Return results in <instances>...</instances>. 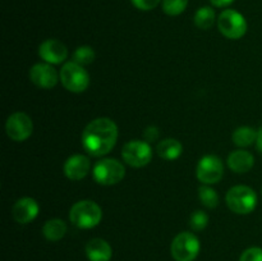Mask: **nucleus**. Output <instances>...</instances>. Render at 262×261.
I'll return each instance as SVG.
<instances>
[{"instance_id": "nucleus-8", "label": "nucleus", "mask_w": 262, "mask_h": 261, "mask_svg": "<svg viewBox=\"0 0 262 261\" xmlns=\"http://www.w3.org/2000/svg\"><path fill=\"white\" fill-rule=\"evenodd\" d=\"M122 158L133 168H142L152 159V148L146 141L132 140L123 146Z\"/></svg>"}, {"instance_id": "nucleus-9", "label": "nucleus", "mask_w": 262, "mask_h": 261, "mask_svg": "<svg viewBox=\"0 0 262 261\" xmlns=\"http://www.w3.org/2000/svg\"><path fill=\"white\" fill-rule=\"evenodd\" d=\"M196 176L204 184H214L222 181L224 176V164L216 155H206L197 164Z\"/></svg>"}, {"instance_id": "nucleus-4", "label": "nucleus", "mask_w": 262, "mask_h": 261, "mask_svg": "<svg viewBox=\"0 0 262 261\" xmlns=\"http://www.w3.org/2000/svg\"><path fill=\"white\" fill-rule=\"evenodd\" d=\"M59 76H60L61 84L68 91L76 92V94L86 91L90 84L89 73L83 67L79 66L76 61H68L64 64Z\"/></svg>"}, {"instance_id": "nucleus-5", "label": "nucleus", "mask_w": 262, "mask_h": 261, "mask_svg": "<svg viewBox=\"0 0 262 261\" xmlns=\"http://www.w3.org/2000/svg\"><path fill=\"white\" fill-rule=\"evenodd\" d=\"M200 241L193 233L181 232L174 237L170 253L176 261H193L200 253Z\"/></svg>"}, {"instance_id": "nucleus-6", "label": "nucleus", "mask_w": 262, "mask_h": 261, "mask_svg": "<svg viewBox=\"0 0 262 261\" xmlns=\"http://www.w3.org/2000/svg\"><path fill=\"white\" fill-rule=\"evenodd\" d=\"M95 181L102 186H113L124 178L125 168L117 159H102L92 169Z\"/></svg>"}, {"instance_id": "nucleus-30", "label": "nucleus", "mask_w": 262, "mask_h": 261, "mask_svg": "<svg viewBox=\"0 0 262 261\" xmlns=\"http://www.w3.org/2000/svg\"><path fill=\"white\" fill-rule=\"evenodd\" d=\"M261 194H262V188H261Z\"/></svg>"}, {"instance_id": "nucleus-28", "label": "nucleus", "mask_w": 262, "mask_h": 261, "mask_svg": "<svg viewBox=\"0 0 262 261\" xmlns=\"http://www.w3.org/2000/svg\"><path fill=\"white\" fill-rule=\"evenodd\" d=\"M210 2H211V4L215 5V7L223 8V7H228V5H230L234 0H210Z\"/></svg>"}, {"instance_id": "nucleus-21", "label": "nucleus", "mask_w": 262, "mask_h": 261, "mask_svg": "<svg viewBox=\"0 0 262 261\" xmlns=\"http://www.w3.org/2000/svg\"><path fill=\"white\" fill-rule=\"evenodd\" d=\"M199 197L202 205L206 206L207 209H214V207L219 205V194H217V192L214 188H211V187L206 186V184L200 187Z\"/></svg>"}, {"instance_id": "nucleus-2", "label": "nucleus", "mask_w": 262, "mask_h": 261, "mask_svg": "<svg viewBox=\"0 0 262 261\" xmlns=\"http://www.w3.org/2000/svg\"><path fill=\"white\" fill-rule=\"evenodd\" d=\"M102 219V210L96 202L91 200H82L76 202L69 211L72 224L81 229H91L100 224Z\"/></svg>"}, {"instance_id": "nucleus-22", "label": "nucleus", "mask_w": 262, "mask_h": 261, "mask_svg": "<svg viewBox=\"0 0 262 261\" xmlns=\"http://www.w3.org/2000/svg\"><path fill=\"white\" fill-rule=\"evenodd\" d=\"M95 60V51L91 46H79L73 53V61L78 63L79 66H89Z\"/></svg>"}, {"instance_id": "nucleus-23", "label": "nucleus", "mask_w": 262, "mask_h": 261, "mask_svg": "<svg viewBox=\"0 0 262 261\" xmlns=\"http://www.w3.org/2000/svg\"><path fill=\"white\" fill-rule=\"evenodd\" d=\"M188 0H163V10L168 15H179L186 10Z\"/></svg>"}, {"instance_id": "nucleus-10", "label": "nucleus", "mask_w": 262, "mask_h": 261, "mask_svg": "<svg viewBox=\"0 0 262 261\" xmlns=\"http://www.w3.org/2000/svg\"><path fill=\"white\" fill-rule=\"evenodd\" d=\"M33 130L32 119L28 117L26 113L15 112L9 115L5 123V132L10 140L15 142H22L26 141Z\"/></svg>"}, {"instance_id": "nucleus-20", "label": "nucleus", "mask_w": 262, "mask_h": 261, "mask_svg": "<svg viewBox=\"0 0 262 261\" xmlns=\"http://www.w3.org/2000/svg\"><path fill=\"white\" fill-rule=\"evenodd\" d=\"M194 25L201 30H209L215 23V10L211 7H202L194 14Z\"/></svg>"}, {"instance_id": "nucleus-19", "label": "nucleus", "mask_w": 262, "mask_h": 261, "mask_svg": "<svg viewBox=\"0 0 262 261\" xmlns=\"http://www.w3.org/2000/svg\"><path fill=\"white\" fill-rule=\"evenodd\" d=\"M257 138V130L253 129L252 127H239L233 132L232 140L234 145L239 146V147H248V146L253 145Z\"/></svg>"}, {"instance_id": "nucleus-26", "label": "nucleus", "mask_w": 262, "mask_h": 261, "mask_svg": "<svg viewBox=\"0 0 262 261\" xmlns=\"http://www.w3.org/2000/svg\"><path fill=\"white\" fill-rule=\"evenodd\" d=\"M161 0H132V4L140 10H151L159 5Z\"/></svg>"}, {"instance_id": "nucleus-15", "label": "nucleus", "mask_w": 262, "mask_h": 261, "mask_svg": "<svg viewBox=\"0 0 262 261\" xmlns=\"http://www.w3.org/2000/svg\"><path fill=\"white\" fill-rule=\"evenodd\" d=\"M86 255L90 261H110L113 256L112 246L102 238H94L87 242Z\"/></svg>"}, {"instance_id": "nucleus-18", "label": "nucleus", "mask_w": 262, "mask_h": 261, "mask_svg": "<svg viewBox=\"0 0 262 261\" xmlns=\"http://www.w3.org/2000/svg\"><path fill=\"white\" fill-rule=\"evenodd\" d=\"M67 233V224L61 219H50L43 224L42 234L43 237L51 242L60 241Z\"/></svg>"}, {"instance_id": "nucleus-12", "label": "nucleus", "mask_w": 262, "mask_h": 261, "mask_svg": "<svg viewBox=\"0 0 262 261\" xmlns=\"http://www.w3.org/2000/svg\"><path fill=\"white\" fill-rule=\"evenodd\" d=\"M38 55L45 63L61 64L68 58V49L61 41L49 38L38 46Z\"/></svg>"}, {"instance_id": "nucleus-17", "label": "nucleus", "mask_w": 262, "mask_h": 261, "mask_svg": "<svg viewBox=\"0 0 262 261\" xmlns=\"http://www.w3.org/2000/svg\"><path fill=\"white\" fill-rule=\"evenodd\" d=\"M183 146L176 138H165L156 146V153L164 160H176L182 155Z\"/></svg>"}, {"instance_id": "nucleus-24", "label": "nucleus", "mask_w": 262, "mask_h": 261, "mask_svg": "<svg viewBox=\"0 0 262 261\" xmlns=\"http://www.w3.org/2000/svg\"><path fill=\"white\" fill-rule=\"evenodd\" d=\"M207 224H209V216H207L206 212L202 211V210L192 212L191 219H189V225H191L192 229L196 230V232H201L207 227Z\"/></svg>"}, {"instance_id": "nucleus-1", "label": "nucleus", "mask_w": 262, "mask_h": 261, "mask_svg": "<svg viewBox=\"0 0 262 261\" xmlns=\"http://www.w3.org/2000/svg\"><path fill=\"white\" fill-rule=\"evenodd\" d=\"M118 140V127L110 118H96L86 125L82 133V146L87 154L100 158L114 148Z\"/></svg>"}, {"instance_id": "nucleus-16", "label": "nucleus", "mask_w": 262, "mask_h": 261, "mask_svg": "<svg viewBox=\"0 0 262 261\" xmlns=\"http://www.w3.org/2000/svg\"><path fill=\"white\" fill-rule=\"evenodd\" d=\"M253 164H255V158L252 154L246 150L233 151L228 156V166L234 173H247L253 168Z\"/></svg>"}, {"instance_id": "nucleus-27", "label": "nucleus", "mask_w": 262, "mask_h": 261, "mask_svg": "<svg viewBox=\"0 0 262 261\" xmlns=\"http://www.w3.org/2000/svg\"><path fill=\"white\" fill-rule=\"evenodd\" d=\"M159 128L155 127V125H150V127H147L145 129V132H143V138H145L146 142H154V141H158L159 138Z\"/></svg>"}, {"instance_id": "nucleus-3", "label": "nucleus", "mask_w": 262, "mask_h": 261, "mask_svg": "<svg viewBox=\"0 0 262 261\" xmlns=\"http://www.w3.org/2000/svg\"><path fill=\"white\" fill-rule=\"evenodd\" d=\"M225 201L233 212L246 215L257 206V194L248 186H235L228 191Z\"/></svg>"}, {"instance_id": "nucleus-29", "label": "nucleus", "mask_w": 262, "mask_h": 261, "mask_svg": "<svg viewBox=\"0 0 262 261\" xmlns=\"http://www.w3.org/2000/svg\"><path fill=\"white\" fill-rule=\"evenodd\" d=\"M256 147L262 154V127L257 130V138H256Z\"/></svg>"}, {"instance_id": "nucleus-7", "label": "nucleus", "mask_w": 262, "mask_h": 261, "mask_svg": "<svg viewBox=\"0 0 262 261\" xmlns=\"http://www.w3.org/2000/svg\"><path fill=\"white\" fill-rule=\"evenodd\" d=\"M219 31L230 40H238L247 32V20L234 9H225L217 18Z\"/></svg>"}, {"instance_id": "nucleus-11", "label": "nucleus", "mask_w": 262, "mask_h": 261, "mask_svg": "<svg viewBox=\"0 0 262 261\" xmlns=\"http://www.w3.org/2000/svg\"><path fill=\"white\" fill-rule=\"evenodd\" d=\"M30 79L40 89L50 90L56 86L60 76L51 64L37 63L30 69Z\"/></svg>"}, {"instance_id": "nucleus-25", "label": "nucleus", "mask_w": 262, "mask_h": 261, "mask_svg": "<svg viewBox=\"0 0 262 261\" xmlns=\"http://www.w3.org/2000/svg\"><path fill=\"white\" fill-rule=\"evenodd\" d=\"M239 261H262V248L250 247L241 255Z\"/></svg>"}, {"instance_id": "nucleus-14", "label": "nucleus", "mask_w": 262, "mask_h": 261, "mask_svg": "<svg viewBox=\"0 0 262 261\" xmlns=\"http://www.w3.org/2000/svg\"><path fill=\"white\" fill-rule=\"evenodd\" d=\"M90 169H91V161L86 155H82V154L72 155L64 163V174L71 181L83 179L90 173Z\"/></svg>"}, {"instance_id": "nucleus-13", "label": "nucleus", "mask_w": 262, "mask_h": 261, "mask_svg": "<svg viewBox=\"0 0 262 261\" xmlns=\"http://www.w3.org/2000/svg\"><path fill=\"white\" fill-rule=\"evenodd\" d=\"M38 204L35 199L31 197H22L17 200L12 207V215L14 220L19 224H28L36 219L38 215Z\"/></svg>"}]
</instances>
